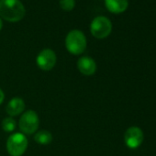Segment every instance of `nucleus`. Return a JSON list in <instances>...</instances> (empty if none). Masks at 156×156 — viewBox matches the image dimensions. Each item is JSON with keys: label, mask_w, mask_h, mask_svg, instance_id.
Masks as SVG:
<instances>
[{"label": "nucleus", "mask_w": 156, "mask_h": 156, "mask_svg": "<svg viewBox=\"0 0 156 156\" xmlns=\"http://www.w3.org/2000/svg\"><path fill=\"white\" fill-rule=\"evenodd\" d=\"M34 140L41 145H47L52 141V135L48 130H40L35 133Z\"/></svg>", "instance_id": "11"}, {"label": "nucleus", "mask_w": 156, "mask_h": 156, "mask_svg": "<svg viewBox=\"0 0 156 156\" xmlns=\"http://www.w3.org/2000/svg\"><path fill=\"white\" fill-rule=\"evenodd\" d=\"M1 125H2V129H4V131L10 133V132H13L15 130L16 126H17V122L12 117H8L2 120Z\"/></svg>", "instance_id": "12"}, {"label": "nucleus", "mask_w": 156, "mask_h": 156, "mask_svg": "<svg viewBox=\"0 0 156 156\" xmlns=\"http://www.w3.org/2000/svg\"><path fill=\"white\" fill-rule=\"evenodd\" d=\"M27 148L28 139L23 133H13L7 140V151L10 156H22Z\"/></svg>", "instance_id": "3"}, {"label": "nucleus", "mask_w": 156, "mask_h": 156, "mask_svg": "<svg viewBox=\"0 0 156 156\" xmlns=\"http://www.w3.org/2000/svg\"><path fill=\"white\" fill-rule=\"evenodd\" d=\"M4 99H5V94H4L3 90L0 88V105L4 102Z\"/></svg>", "instance_id": "14"}, {"label": "nucleus", "mask_w": 156, "mask_h": 156, "mask_svg": "<svg viewBox=\"0 0 156 156\" xmlns=\"http://www.w3.org/2000/svg\"><path fill=\"white\" fill-rule=\"evenodd\" d=\"M90 30L95 38L105 39L112 31V23L108 18L99 16L95 18L91 22Z\"/></svg>", "instance_id": "4"}, {"label": "nucleus", "mask_w": 156, "mask_h": 156, "mask_svg": "<svg viewBox=\"0 0 156 156\" xmlns=\"http://www.w3.org/2000/svg\"><path fill=\"white\" fill-rule=\"evenodd\" d=\"M2 26H3V24H2V20H1V19H0V30H1V29H2Z\"/></svg>", "instance_id": "15"}, {"label": "nucleus", "mask_w": 156, "mask_h": 156, "mask_svg": "<svg viewBox=\"0 0 156 156\" xmlns=\"http://www.w3.org/2000/svg\"><path fill=\"white\" fill-rule=\"evenodd\" d=\"M77 68L82 74L86 76H90L96 73L97 63L91 57L83 56L77 62Z\"/></svg>", "instance_id": "8"}, {"label": "nucleus", "mask_w": 156, "mask_h": 156, "mask_svg": "<svg viewBox=\"0 0 156 156\" xmlns=\"http://www.w3.org/2000/svg\"><path fill=\"white\" fill-rule=\"evenodd\" d=\"M105 5L108 11L114 14H120L126 11L129 7L128 0H105Z\"/></svg>", "instance_id": "10"}, {"label": "nucleus", "mask_w": 156, "mask_h": 156, "mask_svg": "<svg viewBox=\"0 0 156 156\" xmlns=\"http://www.w3.org/2000/svg\"><path fill=\"white\" fill-rule=\"evenodd\" d=\"M40 120L39 116L34 110H27L20 117L19 125L20 130L24 134H33L36 133L39 128Z\"/></svg>", "instance_id": "5"}, {"label": "nucleus", "mask_w": 156, "mask_h": 156, "mask_svg": "<svg viewBox=\"0 0 156 156\" xmlns=\"http://www.w3.org/2000/svg\"><path fill=\"white\" fill-rule=\"evenodd\" d=\"M56 60V54L52 50L44 49L38 54L36 58V62L40 69L43 71H50L55 66Z\"/></svg>", "instance_id": "6"}, {"label": "nucleus", "mask_w": 156, "mask_h": 156, "mask_svg": "<svg viewBox=\"0 0 156 156\" xmlns=\"http://www.w3.org/2000/svg\"><path fill=\"white\" fill-rule=\"evenodd\" d=\"M26 10L20 0H0V16L10 22L20 21Z\"/></svg>", "instance_id": "1"}, {"label": "nucleus", "mask_w": 156, "mask_h": 156, "mask_svg": "<svg viewBox=\"0 0 156 156\" xmlns=\"http://www.w3.org/2000/svg\"><path fill=\"white\" fill-rule=\"evenodd\" d=\"M65 47L71 54H82L87 49V38L85 34L78 30H71L65 38Z\"/></svg>", "instance_id": "2"}, {"label": "nucleus", "mask_w": 156, "mask_h": 156, "mask_svg": "<svg viewBox=\"0 0 156 156\" xmlns=\"http://www.w3.org/2000/svg\"><path fill=\"white\" fill-rule=\"evenodd\" d=\"M75 6V0H60V7L65 11H71Z\"/></svg>", "instance_id": "13"}, {"label": "nucleus", "mask_w": 156, "mask_h": 156, "mask_svg": "<svg viewBox=\"0 0 156 156\" xmlns=\"http://www.w3.org/2000/svg\"><path fill=\"white\" fill-rule=\"evenodd\" d=\"M25 109V102L20 98H12L9 104L7 105L6 110L7 113L10 117H16L20 114H21Z\"/></svg>", "instance_id": "9"}, {"label": "nucleus", "mask_w": 156, "mask_h": 156, "mask_svg": "<svg viewBox=\"0 0 156 156\" xmlns=\"http://www.w3.org/2000/svg\"><path fill=\"white\" fill-rule=\"evenodd\" d=\"M144 136L142 130L138 127H130L129 128L124 135V140L126 145L129 149H137L139 148L142 141Z\"/></svg>", "instance_id": "7"}]
</instances>
